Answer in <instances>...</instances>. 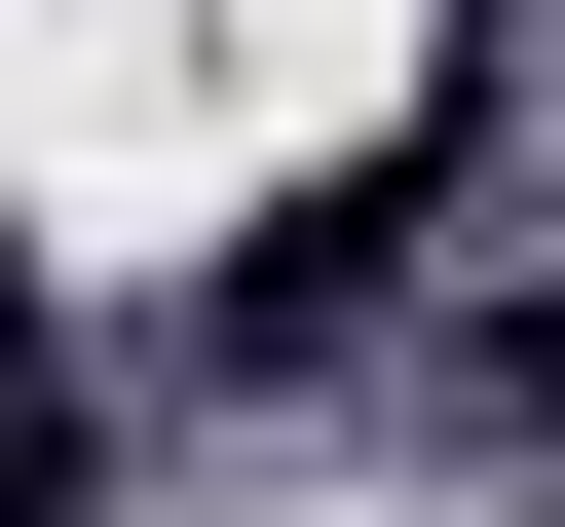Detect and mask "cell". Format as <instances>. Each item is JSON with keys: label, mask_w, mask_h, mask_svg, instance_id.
<instances>
[{"label": "cell", "mask_w": 565, "mask_h": 527, "mask_svg": "<svg viewBox=\"0 0 565 527\" xmlns=\"http://www.w3.org/2000/svg\"><path fill=\"white\" fill-rule=\"evenodd\" d=\"M527 415H565V302H527Z\"/></svg>", "instance_id": "7a4b0ae2"}, {"label": "cell", "mask_w": 565, "mask_h": 527, "mask_svg": "<svg viewBox=\"0 0 565 527\" xmlns=\"http://www.w3.org/2000/svg\"><path fill=\"white\" fill-rule=\"evenodd\" d=\"M0 527H76V377H39V340H0Z\"/></svg>", "instance_id": "6da1fadb"}]
</instances>
